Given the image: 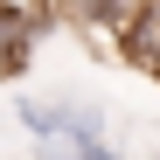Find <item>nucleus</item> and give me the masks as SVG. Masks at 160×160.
Here are the masks:
<instances>
[{
  "instance_id": "3",
  "label": "nucleus",
  "mask_w": 160,
  "mask_h": 160,
  "mask_svg": "<svg viewBox=\"0 0 160 160\" xmlns=\"http://www.w3.org/2000/svg\"><path fill=\"white\" fill-rule=\"evenodd\" d=\"M56 7L77 21V28H91V35H125L132 21L146 14V0H56Z\"/></svg>"
},
{
  "instance_id": "2",
  "label": "nucleus",
  "mask_w": 160,
  "mask_h": 160,
  "mask_svg": "<svg viewBox=\"0 0 160 160\" xmlns=\"http://www.w3.org/2000/svg\"><path fill=\"white\" fill-rule=\"evenodd\" d=\"M35 63V7L0 0V77H28Z\"/></svg>"
},
{
  "instance_id": "1",
  "label": "nucleus",
  "mask_w": 160,
  "mask_h": 160,
  "mask_svg": "<svg viewBox=\"0 0 160 160\" xmlns=\"http://www.w3.org/2000/svg\"><path fill=\"white\" fill-rule=\"evenodd\" d=\"M14 118L28 125L42 146H56V153H112V132H104L98 104H77V98H21Z\"/></svg>"
}]
</instances>
